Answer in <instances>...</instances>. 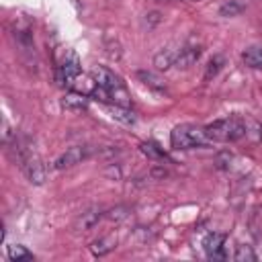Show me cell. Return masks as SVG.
Listing matches in <instances>:
<instances>
[{
  "instance_id": "1",
  "label": "cell",
  "mask_w": 262,
  "mask_h": 262,
  "mask_svg": "<svg viewBox=\"0 0 262 262\" xmlns=\"http://www.w3.org/2000/svg\"><path fill=\"white\" fill-rule=\"evenodd\" d=\"M10 151L14 156V162L20 166L23 174L29 178V182L33 184H43L45 182V166H43V160L39 156V151L35 149V145L27 139V137H14L12 145H10Z\"/></svg>"
},
{
  "instance_id": "2",
  "label": "cell",
  "mask_w": 262,
  "mask_h": 262,
  "mask_svg": "<svg viewBox=\"0 0 262 262\" xmlns=\"http://www.w3.org/2000/svg\"><path fill=\"white\" fill-rule=\"evenodd\" d=\"M205 133L211 143H231L250 135V121L239 115H229L205 125Z\"/></svg>"
},
{
  "instance_id": "3",
  "label": "cell",
  "mask_w": 262,
  "mask_h": 262,
  "mask_svg": "<svg viewBox=\"0 0 262 262\" xmlns=\"http://www.w3.org/2000/svg\"><path fill=\"white\" fill-rule=\"evenodd\" d=\"M211 141L205 133V127L192 125V123H182L176 125L170 133V145L174 149H194V147H207Z\"/></svg>"
},
{
  "instance_id": "4",
  "label": "cell",
  "mask_w": 262,
  "mask_h": 262,
  "mask_svg": "<svg viewBox=\"0 0 262 262\" xmlns=\"http://www.w3.org/2000/svg\"><path fill=\"white\" fill-rule=\"evenodd\" d=\"M80 74H82V66H80L78 55L74 51H68L66 57L61 59L59 68H57V80H59V84L72 88L76 84V80L80 78Z\"/></svg>"
},
{
  "instance_id": "5",
  "label": "cell",
  "mask_w": 262,
  "mask_h": 262,
  "mask_svg": "<svg viewBox=\"0 0 262 262\" xmlns=\"http://www.w3.org/2000/svg\"><path fill=\"white\" fill-rule=\"evenodd\" d=\"M92 156V147L90 145H72L68 147L63 154H59L53 162V168L55 170H66V168H72L84 160H88Z\"/></svg>"
},
{
  "instance_id": "6",
  "label": "cell",
  "mask_w": 262,
  "mask_h": 262,
  "mask_svg": "<svg viewBox=\"0 0 262 262\" xmlns=\"http://www.w3.org/2000/svg\"><path fill=\"white\" fill-rule=\"evenodd\" d=\"M203 248L207 258L211 260H225L227 258V248H225V235L223 233H209L203 239Z\"/></svg>"
},
{
  "instance_id": "7",
  "label": "cell",
  "mask_w": 262,
  "mask_h": 262,
  "mask_svg": "<svg viewBox=\"0 0 262 262\" xmlns=\"http://www.w3.org/2000/svg\"><path fill=\"white\" fill-rule=\"evenodd\" d=\"M102 219V209L100 207H90L86 209L78 219H76V229H92L98 221Z\"/></svg>"
},
{
  "instance_id": "8",
  "label": "cell",
  "mask_w": 262,
  "mask_h": 262,
  "mask_svg": "<svg viewBox=\"0 0 262 262\" xmlns=\"http://www.w3.org/2000/svg\"><path fill=\"white\" fill-rule=\"evenodd\" d=\"M86 104H88V96H86V94H82V92H78V90H72V92H70V94H66V96H63V100H61V106H63L66 111H72V113L84 111V108H86Z\"/></svg>"
},
{
  "instance_id": "9",
  "label": "cell",
  "mask_w": 262,
  "mask_h": 262,
  "mask_svg": "<svg viewBox=\"0 0 262 262\" xmlns=\"http://www.w3.org/2000/svg\"><path fill=\"white\" fill-rule=\"evenodd\" d=\"M201 57V47H182L176 53V68H190L192 63H196V59Z\"/></svg>"
},
{
  "instance_id": "10",
  "label": "cell",
  "mask_w": 262,
  "mask_h": 262,
  "mask_svg": "<svg viewBox=\"0 0 262 262\" xmlns=\"http://www.w3.org/2000/svg\"><path fill=\"white\" fill-rule=\"evenodd\" d=\"M242 59H244L246 66L256 68V70H262V45H252V47H248V49L242 53Z\"/></svg>"
},
{
  "instance_id": "11",
  "label": "cell",
  "mask_w": 262,
  "mask_h": 262,
  "mask_svg": "<svg viewBox=\"0 0 262 262\" xmlns=\"http://www.w3.org/2000/svg\"><path fill=\"white\" fill-rule=\"evenodd\" d=\"M108 113H111L113 119H117V121L123 123V125H133V123H135V115H133L125 104H111V106H108Z\"/></svg>"
},
{
  "instance_id": "12",
  "label": "cell",
  "mask_w": 262,
  "mask_h": 262,
  "mask_svg": "<svg viewBox=\"0 0 262 262\" xmlns=\"http://www.w3.org/2000/svg\"><path fill=\"white\" fill-rule=\"evenodd\" d=\"M176 53H178V51H174V49H162L160 53H156L154 66H156L158 70H168V68H172L174 61H176Z\"/></svg>"
},
{
  "instance_id": "13",
  "label": "cell",
  "mask_w": 262,
  "mask_h": 262,
  "mask_svg": "<svg viewBox=\"0 0 262 262\" xmlns=\"http://www.w3.org/2000/svg\"><path fill=\"white\" fill-rule=\"evenodd\" d=\"M137 78L139 80H143V84L145 86H149V88H154V90H158V92H162V90H166V82L160 78V76H156L154 72H137Z\"/></svg>"
},
{
  "instance_id": "14",
  "label": "cell",
  "mask_w": 262,
  "mask_h": 262,
  "mask_svg": "<svg viewBox=\"0 0 262 262\" xmlns=\"http://www.w3.org/2000/svg\"><path fill=\"white\" fill-rule=\"evenodd\" d=\"M246 10V4L242 2V0H227L225 4H221L219 6V16H237V14H242Z\"/></svg>"
},
{
  "instance_id": "15",
  "label": "cell",
  "mask_w": 262,
  "mask_h": 262,
  "mask_svg": "<svg viewBox=\"0 0 262 262\" xmlns=\"http://www.w3.org/2000/svg\"><path fill=\"white\" fill-rule=\"evenodd\" d=\"M113 248H115V239L113 237H100V239L92 242V246H90V250H92L94 256H104Z\"/></svg>"
},
{
  "instance_id": "16",
  "label": "cell",
  "mask_w": 262,
  "mask_h": 262,
  "mask_svg": "<svg viewBox=\"0 0 262 262\" xmlns=\"http://www.w3.org/2000/svg\"><path fill=\"white\" fill-rule=\"evenodd\" d=\"M8 258L14 260V262H25V260H33V254L25 246H10L8 248Z\"/></svg>"
},
{
  "instance_id": "17",
  "label": "cell",
  "mask_w": 262,
  "mask_h": 262,
  "mask_svg": "<svg viewBox=\"0 0 262 262\" xmlns=\"http://www.w3.org/2000/svg\"><path fill=\"white\" fill-rule=\"evenodd\" d=\"M139 147H141V151H143L147 158H151V160H164V158H166L164 149H160V145H156L154 141H145V143H141Z\"/></svg>"
},
{
  "instance_id": "18",
  "label": "cell",
  "mask_w": 262,
  "mask_h": 262,
  "mask_svg": "<svg viewBox=\"0 0 262 262\" xmlns=\"http://www.w3.org/2000/svg\"><path fill=\"white\" fill-rule=\"evenodd\" d=\"M233 260H237V262H254L256 260V254H254V250L250 248V246H237L235 248V254H233Z\"/></svg>"
},
{
  "instance_id": "19",
  "label": "cell",
  "mask_w": 262,
  "mask_h": 262,
  "mask_svg": "<svg viewBox=\"0 0 262 262\" xmlns=\"http://www.w3.org/2000/svg\"><path fill=\"white\" fill-rule=\"evenodd\" d=\"M221 68H223V57H221V55H213L211 61H209V66H207V74H205V78L209 80V78L217 76Z\"/></svg>"
},
{
  "instance_id": "20",
  "label": "cell",
  "mask_w": 262,
  "mask_h": 262,
  "mask_svg": "<svg viewBox=\"0 0 262 262\" xmlns=\"http://www.w3.org/2000/svg\"><path fill=\"white\" fill-rule=\"evenodd\" d=\"M192 2H201V0H192Z\"/></svg>"
}]
</instances>
